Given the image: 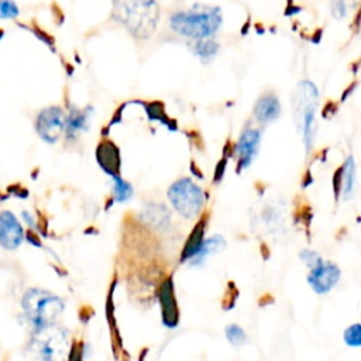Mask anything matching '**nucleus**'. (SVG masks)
Here are the masks:
<instances>
[{"mask_svg": "<svg viewBox=\"0 0 361 361\" xmlns=\"http://www.w3.org/2000/svg\"><path fill=\"white\" fill-rule=\"evenodd\" d=\"M113 16L133 37L147 39L158 25L159 4L157 0H114Z\"/></svg>", "mask_w": 361, "mask_h": 361, "instance_id": "obj_1", "label": "nucleus"}, {"mask_svg": "<svg viewBox=\"0 0 361 361\" xmlns=\"http://www.w3.org/2000/svg\"><path fill=\"white\" fill-rule=\"evenodd\" d=\"M221 25V11L214 6L195 4L171 17V27L179 35L204 39L214 35Z\"/></svg>", "mask_w": 361, "mask_h": 361, "instance_id": "obj_2", "label": "nucleus"}, {"mask_svg": "<svg viewBox=\"0 0 361 361\" xmlns=\"http://www.w3.org/2000/svg\"><path fill=\"white\" fill-rule=\"evenodd\" d=\"M21 310L32 330H38L56 324L65 310V303L58 295L49 290L28 288L21 298Z\"/></svg>", "mask_w": 361, "mask_h": 361, "instance_id": "obj_3", "label": "nucleus"}, {"mask_svg": "<svg viewBox=\"0 0 361 361\" xmlns=\"http://www.w3.org/2000/svg\"><path fill=\"white\" fill-rule=\"evenodd\" d=\"M319 102L317 87L309 82H300L292 94V111L298 130L303 135L307 148L312 147L316 134V110Z\"/></svg>", "mask_w": 361, "mask_h": 361, "instance_id": "obj_4", "label": "nucleus"}, {"mask_svg": "<svg viewBox=\"0 0 361 361\" xmlns=\"http://www.w3.org/2000/svg\"><path fill=\"white\" fill-rule=\"evenodd\" d=\"M28 351L34 361H68L69 337L66 330L56 324L32 330Z\"/></svg>", "mask_w": 361, "mask_h": 361, "instance_id": "obj_5", "label": "nucleus"}, {"mask_svg": "<svg viewBox=\"0 0 361 361\" xmlns=\"http://www.w3.org/2000/svg\"><path fill=\"white\" fill-rule=\"evenodd\" d=\"M168 199L173 209L185 219L196 217L204 204L203 190L189 178L173 182L168 189Z\"/></svg>", "mask_w": 361, "mask_h": 361, "instance_id": "obj_6", "label": "nucleus"}, {"mask_svg": "<svg viewBox=\"0 0 361 361\" xmlns=\"http://www.w3.org/2000/svg\"><path fill=\"white\" fill-rule=\"evenodd\" d=\"M66 114L59 106L42 109L35 118L37 134L49 144L56 142L65 131Z\"/></svg>", "mask_w": 361, "mask_h": 361, "instance_id": "obj_7", "label": "nucleus"}, {"mask_svg": "<svg viewBox=\"0 0 361 361\" xmlns=\"http://www.w3.org/2000/svg\"><path fill=\"white\" fill-rule=\"evenodd\" d=\"M25 233L17 216L10 210L0 212V245L7 251H14L24 243Z\"/></svg>", "mask_w": 361, "mask_h": 361, "instance_id": "obj_8", "label": "nucleus"}, {"mask_svg": "<svg viewBox=\"0 0 361 361\" xmlns=\"http://www.w3.org/2000/svg\"><path fill=\"white\" fill-rule=\"evenodd\" d=\"M341 271L333 262L323 261L317 267L312 268L307 275V283L317 295L329 293L340 281Z\"/></svg>", "mask_w": 361, "mask_h": 361, "instance_id": "obj_9", "label": "nucleus"}, {"mask_svg": "<svg viewBox=\"0 0 361 361\" xmlns=\"http://www.w3.org/2000/svg\"><path fill=\"white\" fill-rule=\"evenodd\" d=\"M261 142V131L258 128H245L235 145V157L238 171L248 168L255 158Z\"/></svg>", "mask_w": 361, "mask_h": 361, "instance_id": "obj_10", "label": "nucleus"}, {"mask_svg": "<svg viewBox=\"0 0 361 361\" xmlns=\"http://www.w3.org/2000/svg\"><path fill=\"white\" fill-rule=\"evenodd\" d=\"M92 110L72 107L65 118V135L66 140H76L82 131H86L90 123Z\"/></svg>", "mask_w": 361, "mask_h": 361, "instance_id": "obj_11", "label": "nucleus"}, {"mask_svg": "<svg viewBox=\"0 0 361 361\" xmlns=\"http://www.w3.org/2000/svg\"><path fill=\"white\" fill-rule=\"evenodd\" d=\"M97 162L100 168L111 178L120 175V154L116 145L110 141H103L97 147Z\"/></svg>", "mask_w": 361, "mask_h": 361, "instance_id": "obj_12", "label": "nucleus"}, {"mask_svg": "<svg viewBox=\"0 0 361 361\" xmlns=\"http://www.w3.org/2000/svg\"><path fill=\"white\" fill-rule=\"evenodd\" d=\"M281 113L279 100L274 94H265L259 97L254 106V117L257 121L267 124L278 118Z\"/></svg>", "mask_w": 361, "mask_h": 361, "instance_id": "obj_13", "label": "nucleus"}, {"mask_svg": "<svg viewBox=\"0 0 361 361\" xmlns=\"http://www.w3.org/2000/svg\"><path fill=\"white\" fill-rule=\"evenodd\" d=\"M161 307H162V319L164 323L168 327H175L178 324V307L173 296V289H172V282L166 281L161 286Z\"/></svg>", "mask_w": 361, "mask_h": 361, "instance_id": "obj_14", "label": "nucleus"}, {"mask_svg": "<svg viewBox=\"0 0 361 361\" xmlns=\"http://www.w3.org/2000/svg\"><path fill=\"white\" fill-rule=\"evenodd\" d=\"M224 245H226V241L223 240L221 235H212V237L203 240L197 252L190 258V262L192 264H202L209 255L220 251Z\"/></svg>", "mask_w": 361, "mask_h": 361, "instance_id": "obj_15", "label": "nucleus"}, {"mask_svg": "<svg viewBox=\"0 0 361 361\" xmlns=\"http://www.w3.org/2000/svg\"><path fill=\"white\" fill-rule=\"evenodd\" d=\"M340 180H341V190H343L344 199H350L353 196V190L355 185V164L353 157H348L344 166L341 168Z\"/></svg>", "mask_w": 361, "mask_h": 361, "instance_id": "obj_16", "label": "nucleus"}, {"mask_svg": "<svg viewBox=\"0 0 361 361\" xmlns=\"http://www.w3.org/2000/svg\"><path fill=\"white\" fill-rule=\"evenodd\" d=\"M203 237H204V221H200L199 224H196L195 230L190 233V235L185 244V248L182 252V261L190 259L197 252V250L200 248V245L204 240Z\"/></svg>", "mask_w": 361, "mask_h": 361, "instance_id": "obj_17", "label": "nucleus"}, {"mask_svg": "<svg viewBox=\"0 0 361 361\" xmlns=\"http://www.w3.org/2000/svg\"><path fill=\"white\" fill-rule=\"evenodd\" d=\"M219 52V44L212 39V38H204V39H199L195 44V54L203 61V62H209L212 61Z\"/></svg>", "mask_w": 361, "mask_h": 361, "instance_id": "obj_18", "label": "nucleus"}, {"mask_svg": "<svg viewBox=\"0 0 361 361\" xmlns=\"http://www.w3.org/2000/svg\"><path fill=\"white\" fill-rule=\"evenodd\" d=\"M113 196L117 202H127L133 196V186L120 175L113 176Z\"/></svg>", "mask_w": 361, "mask_h": 361, "instance_id": "obj_19", "label": "nucleus"}, {"mask_svg": "<svg viewBox=\"0 0 361 361\" xmlns=\"http://www.w3.org/2000/svg\"><path fill=\"white\" fill-rule=\"evenodd\" d=\"M224 333H226V337H227L228 343L235 345V347H240V345L247 343V334H245L244 329L240 327L238 324H228L226 327Z\"/></svg>", "mask_w": 361, "mask_h": 361, "instance_id": "obj_20", "label": "nucleus"}, {"mask_svg": "<svg viewBox=\"0 0 361 361\" xmlns=\"http://www.w3.org/2000/svg\"><path fill=\"white\" fill-rule=\"evenodd\" d=\"M344 343L348 347H360L361 345V324L354 323L344 330Z\"/></svg>", "mask_w": 361, "mask_h": 361, "instance_id": "obj_21", "label": "nucleus"}, {"mask_svg": "<svg viewBox=\"0 0 361 361\" xmlns=\"http://www.w3.org/2000/svg\"><path fill=\"white\" fill-rule=\"evenodd\" d=\"M358 0H331V10L336 18H343Z\"/></svg>", "mask_w": 361, "mask_h": 361, "instance_id": "obj_22", "label": "nucleus"}, {"mask_svg": "<svg viewBox=\"0 0 361 361\" xmlns=\"http://www.w3.org/2000/svg\"><path fill=\"white\" fill-rule=\"evenodd\" d=\"M20 14L18 6L13 0H0V18L13 20Z\"/></svg>", "mask_w": 361, "mask_h": 361, "instance_id": "obj_23", "label": "nucleus"}, {"mask_svg": "<svg viewBox=\"0 0 361 361\" xmlns=\"http://www.w3.org/2000/svg\"><path fill=\"white\" fill-rule=\"evenodd\" d=\"M300 259H302L310 269L323 262L322 257H320L316 251H312V250H303V251L300 252Z\"/></svg>", "mask_w": 361, "mask_h": 361, "instance_id": "obj_24", "label": "nucleus"}]
</instances>
